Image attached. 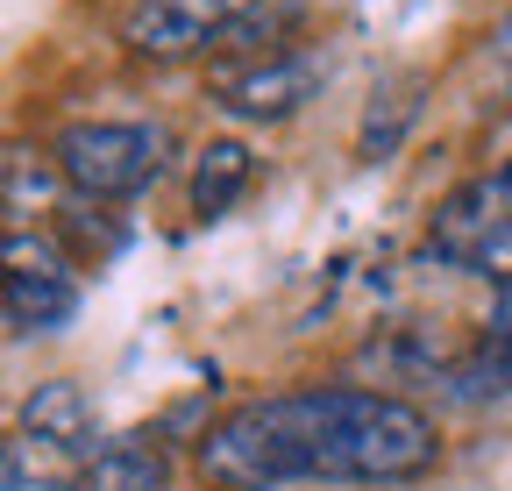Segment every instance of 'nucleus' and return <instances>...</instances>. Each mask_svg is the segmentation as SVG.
I'll list each match as a JSON object with an SVG mask.
<instances>
[{"label": "nucleus", "instance_id": "obj_3", "mask_svg": "<svg viewBox=\"0 0 512 491\" xmlns=\"http://www.w3.org/2000/svg\"><path fill=\"white\" fill-rule=\"evenodd\" d=\"M0 306H8L15 335H57L79 314V278L64 264V250H50L43 235L8 228V278H0Z\"/></svg>", "mask_w": 512, "mask_h": 491}, {"label": "nucleus", "instance_id": "obj_17", "mask_svg": "<svg viewBox=\"0 0 512 491\" xmlns=\"http://www.w3.org/2000/svg\"><path fill=\"white\" fill-rule=\"evenodd\" d=\"M498 57H505V65H512V22L498 29Z\"/></svg>", "mask_w": 512, "mask_h": 491}, {"label": "nucleus", "instance_id": "obj_7", "mask_svg": "<svg viewBox=\"0 0 512 491\" xmlns=\"http://www.w3.org/2000/svg\"><path fill=\"white\" fill-rule=\"evenodd\" d=\"M22 435L43 442V449H72V456H93V399L72 385V378H50L22 399Z\"/></svg>", "mask_w": 512, "mask_h": 491}, {"label": "nucleus", "instance_id": "obj_11", "mask_svg": "<svg viewBox=\"0 0 512 491\" xmlns=\"http://www.w3.org/2000/svg\"><path fill=\"white\" fill-rule=\"evenodd\" d=\"M434 385L456 399V406H498V399H512V349L484 342L470 356H448V371Z\"/></svg>", "mask_w": 512, "mask_h": 491}, {"label": "nucleus", "instance_id": "obj_4", "mask_svg": "<svg viewBox=\"0 0 512 491\" xmlns=\"http://www.w3.org/2000/svg\"><path fill=\"white\" fill-rule=\"evenodd\" d=\"M505 221H512V186H505V178H470V186H456V193L434 207V221H427V257L470 271L477 250H484Z\"/></svg>", "mask_w": 512, "mask_h": 491}, {"label": "nucleus", "instance_id": "obj_10", "mask_svg": "<svg viewBox=\"0 0 512 491\" xmlns=\"http://www.w3.org/2000/svg\"><path fill=\"white\" fill-rule=\"evenodd\" d=\"M249 171H256V157L242 150V143H207L200 150V164H192V214L200 221H221L235 200H242V186H249Z\"/></svg>", "mask_w": 512, "mask_h": 491}, {"label": "nucleus", "instance_id": "obj_15", "mask_svg": "<svg viewBox=\"0 0 512 491\" xmlns=\"http://www.w3.org/2000/svg\"><path fill=\"white\" fill-rule=\"evenodd\" d=\"M484 342H498V349H512V285L491 299V321H484Z\"/></svg>", "mask_w": 512, "mask_h": 491}, {"label": "nucleus", "instance_id": "obj_14", "mask_svg": "<svg viewBox=\"0 0 512 491\" xmlns=\"http://www.w3.org/2000/svg\"><path fill=\"white\" fill-rule=\"evenodd\" d=\"M8 491H72V484H57V477L29 470V449H8Z\"/></svg>", "mask_w": 512, "mask_h": 491}, {"label": "nucleus", "instance_id": "obj_16", "mask_svg": "<svg viewBox=\"0 0 512 491\" xmlns=\"http://www.w3.org/2000/svg\"><path fill=\"white\" fill-rule=\"evenodd\" d=\"M200 8H207V15H214V22L228 29L235 15H249V8H256V0H200Z\"/></svg>", "mask_w": 512, "mask_h": 491}, {"label": "nucleus", "instance_id": "obj_8", "mask_svg": "<svg viewBox=\"0 0 512 491\" xmlns=\"http://www.w3.org/2000/svg\"><path fill=\"white\" fill-rule=\"evenodd\" d=\"M420 93H427V86H420L413 72L370 93V107H363V129H356V157H363V164H384V157H399L406 129L420 121Z\"/></svg>", "mask_w": 512, "mask_h": 491}, {"label": "nucleus", "instance_id": "obj_13", "mask_svg": "<svg viewBox=\"0 0 512 491\" xmlns=\"http://www.w3.org/2000/svg\"><path fill=\"white\" fill-rule=\"evenodd\" d=\"M470 271H477V278H491L498 292L512 285V221H505V228L484 242V250H477V264H470Z\"/></svg>", "mask_w": 512, "mask_h": 491}, {"label": "nucleus", "instance_id": "obj_5", "mask_svg": "<svg viewBox=\"0 0 512 491\" xmlns=\"http://www.w3.org/2000/svg\"><path fill=\"white\" fill-rule=\"evenodd\" d=\"M313 79H320L313 57L271 50V57H256V65L221 79V107L235 121H285V114H299V100H313Z\"/></svg>", "mask_w": 512, "mask_h": 491}, {"label": "nucleus", "instance_id": "obj_9", "mask_svg": "<svg viewBox=\"0 0 512 491\" xmlns=\"http://www.w3.org/2000/svg\"><path fill=\"white\" fill-rule=\"evenodd\" d=\"M86 491H164V449L150 435H121L86 456Z\"/></svg>", "mask_w": 512, "mask_h": 491}, {"label": "nucleus", "instance_id": "obj_2", "mask_svg": "<svg viewBox=\"0 0 512 491\" xmlns=\"http://www.w3.org/2000/svg\"><path fill=\"white\" fill-rule=\"evenodd\" d=\"M171 136L150 129V121H72L50 157L64 171V186L79 200H136L143 186H157Z\"/></svg>", "mask_w": 512, "mask_h": 491}, {"label": "nucleus", "instance_id": "obj_12", "mask_svg": "<svg viewBox=\"0 0 512 491\" xmlns=\"http://www.w3.org/2000/svg\"><path fill=\"white\" fill-rule=\"evenodd\" d=\"M57 186H64L57 157H43V150H8V214H15V228H22L29 214L57 207Z\"/></svg>", "mask_w": 512, "mask_h": 491}, {"label": "nucleus", "instance_id": "obj_6", "mask_svg": "<svg viewBox=\"0 0 512 491\" xmlns=\"http://www.w3.org/2000/svg\"><path fill=\"white\" fill-rule=\"evenodd\" d=\"M221 36V22L200 8V0H136L121 22V43L136 57H192Z\"/></svg>", "mask_w": 512, "mask_h": 491}, {"label": "nucleus", "instance_id": "obj_1", "mask_svg": "<svg viewBox=\"0 0 512 491\" xmlns=\"http://www.w3.org/2000/svg\"><path fill=\"white\" fill-rule=\"evenodd\" d=\"M441 456L434 420L392 392L328 385L249 399L200 435V477L214 491L278 484H399Z\"/></svg>", "mask_w": 512, "mask_h": 491}, {"label": "nucleus", "instance_id": "obj_18", "mask_svg": "<svg viewBox=\"0 0 512 491\" xmlns=\"http://www.w3.org/2000/svg\"><path fill=\"white\" fill-rule=\"evenodd\" d=\"M498 178H505V186H512V157H505V171H498Z\"/></svg>", "mask_w": 512, "mask_h": 491}]
</instances>
